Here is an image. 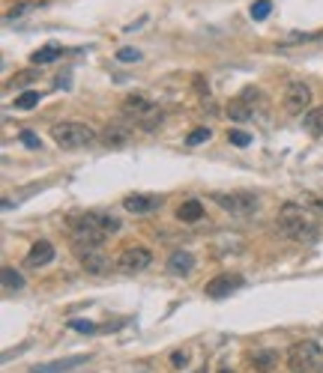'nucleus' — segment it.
Masks as SVG:
<instances>
[{
	"label": "nucleus",
	"instance_id": "32",
	"mask_svg": "<svg viewBox=\"0 0 323 373\" xmlns=\"http://www.w3.org/2000/svg\"><path fill=\"white\" fill-rule=\"evenodd\" d=\"M219 373H233V370H228V367H221V370H219Z\"/></svg>",
	"mask_w": 323,
	"mask_h": 373
},
{
	"label": "nucleus",
	"instance_id": "33",
	"mask_svg": "<svg viewBox=\"0 0 323 373\" xmlns=\"http://www.w3.org/2000/svg\"><path fill=\"white\" fill-rule=\"evenodd\" d=\"M317 206H320V212H323V197H320V200H317Z\"/></svg>",
	"mask_w": 323,
	"mask_h": 373
},
{
	"label": "nucleus",
	"instance_id": "16",
	"mask_svg": "<svg viewBox=\"0 0 323 373\" xmlns=\"http://www.w3.org/2000/svg\"><path fill=\"white\" fill-rule=\"evenodd\" d=\"M177 218H180L183 224H198L200 218H204V203L200 200H186L177 206Z\"/></svg>",
	"mask_w": 323,
	"mask_h": 373
},
{
	"label": "nucleus",
	"instance_id": "6",
	"mask_svg": "<svg viewBox=\"0 0 323 373\" xmlns=\"http://www.w3.org/2000/svg\"><path fill=\"white\" fill-rule=\"evenodd\" d=\"M213 203L225 209L228 216H237V218H246L261 206L258 195H252V191H216Z\"/></svg>",
	"mask_w": 323,
	"mask_h": 373
},
{
	"label": "nucleus",
	"instance_id": "3",
	"mask_svg": "<svg viewBox=\"0 0 323 373\" xmlns=\"http://www.w3.org/2000/svg\"><path fill=\"white\" fill-rule=\"evenodd\" d=\"M123 114L135 122L138 129H144V132H153V129H159L162 126V108L156 105L153 99H147L144 93H135V96H129L126 101H123Z\"/></svg>",
	"mask_w": 323,
	"mask_h": 373
},
{
	"label": "nucleus",
	"instance_id": "34",
	"mask_svg": "<svg viewBox=\"0 0 323 373\" xmlns=\"http://www.w3.org/2000/svg\"><path fill=\"white\" fill-rule=\"evenodd\" d=\"M195 373H207V370H195Z\"/></svg>",
	"mask_w": 323,
	"mask_h": 373
},
{
	"label": "nucleus",
	"instance_id": "18",
	"mask_svg": "<svg viewBox=\"0 0 323 373\" xmlns=\"http://www.w3.org/2000/svg\"><path fill=\"white\" fill-rule=\"evenodd\" d=\"M63 57V48L60 45H46V48H39V51H33V63L36 66H48V63H54V60H60Z\"/></svg>",
	"mask_w": 323,
	"mask_h": 373
},
{
	"label": "nucleus",
	"instance_id": "2",
	"mask_svg": "<svg viewBox=\"0 0 323 373\" xmlns=\"http://www.w3.org/2000/svg\"><path fill=\"white\" fill-rule=\"evenodd\" d=\"M278 230H282L287 239L296 242H311L317 239V221L308 216V209H303L299 203H284L278 209Z\"/></svg>",
	"mask_w": 323,
	"mask_h": 373
},
{
	"label": "nucleus",
	"instance_id": "25",
	"mask_svg": "<svg viewBox=\"0 0 323 373\" xmlns=\"http://www.w3.org/2000/svg\"><path fill=\"white\" fill-rule=\"evenodd\" d=\"M270 13H273V0H258V3L252 6V18L254 21H263Z\"/></svg>",
	"mask_w": 323,
	"mask_h": 373
},
{
	"label": "nucleus",
	"instance_id": "15",
	"mask_svg": "<svg viewBox=\"0 0 323 373\" xmlns=\"http://www.w3.org/2000/svg\"><path fill=\"white\" fill-rule=\"evenodd\" d=\"M168 269H171V275H192V269H195V257L188 254V251H174L168 257Z\"/></svg>",
	"mask_w": 323,
	"mask_h": 373
},
{
	"label": "nucleus",
	"instance_id": "12",
	"mask_svg": "<svg viewBox=\"0 0 323 373\" xmlns=\"http://www.w3.org/2000/svg\"><path fill=\"white\" fill-rule=\"evenodd\" d=\"M81 254V269L90 275H105L111 272V260L99 251V248H87V251H78Z\"/></svg>",
	"mask_w": 323,
	"mask_h": 373
},
{
	"label": "nucleus",
	"instance_id": "5",
	"mask_svg": "<svg viewBox=\"0 0 323 373\" xmlns=\"http://www.w3.org/2000/svg\"><path fill=\"white\" fill-rule=\"evenodd\" d=\"M51 138L60 150H81V146L96 143V132L84 126V122H54Z\"/></svg>",
	"mask_w": 323,
	"mask_h": 373
},
{
	"label": "nucleus",
	"instance_id": "31",
	"mask_svg": "<svg viewBox=\"0 0 323 373\" xmlns=\"http://www.w3.org/2000/svg\"><path fill=\"white\" fill-rule=\"evenodd\" d=\"M33 78H36V72H25V75H18L15 81H13V87H25V84H30Z\"/></svg>",
	"mask_w": 323,
	"mask_h": 373
},
{
	"label": "nucleus",
	"instance_id": "19",
	"mask_svg": "<svg viewBox=\"0 0 323 373\" xmlns=\"http://www.w3.org/2000/svg\"><path fill=\"white\" fill-rule=\"evenodd\" d=\"M228 117H231V120H237V122H249V120L254 117V108H249L246 101H242V99L237 96V99H233L231 105H228Z\"/></svg>",
	"mask_w": 323,
	"mask_h": 373
},
{
	"label": "nucleus",
	"instance_id": "26",
	"mask_svg": "<svg viewBox=\"0 0 323 373\" xmlns=\"http://www.w3.org/2000/svg\"><path fill=\"white\" fill-rule=\"evenodd\" d=\"M18 138H21V143H25V146H27V150H39V146H42V141H39V134H36V132H30V129H25V132H21V134H18Z\"/></svg>",
	"mask_w": 323,
	"mask_h": 373
},
{
	"label": "nucleus",
	"instance_id": "28",
	"mask_svg": "<svg viewBox=\"0 0 323 373\" xmlns=\"http://www.w3.org/2000/svg\"><path fill=\"white\" fill-rule=\"evenodd\" d=\"M69 329H75V332H84V335H93L99 325L96 323H90V320H69Z\"/></svg>",
	"mask_w": 323,
	"mask_h": 373
},
{
	"label": "nucleus",
	"instance_id": "9",
	"mask_svg": "<svg viewBox=\"0 0 323 373\" xmlns=\"http://www.w3.org/2000/svg\"><path fill=\"white\" fill-rule=\"evenodd\" d=\"M162 206V197L159 195H129L123 197V209L132 212V216H150Z\"/></svg>",
	"mask_w": 323,
	"mask_h": 373
},
{
	"label": "nucleus",
	"instance_id": "10",
	"mask_svg": "<svg viewBox=\"0 0 323 373\" xmlns=\"http://www.w3.org/2000/svg\"><path fill=\"white\" fill-rule=\"evenodd\" d=\"M240 287H242V278L228 272V275H219V278L209 281V284H207V296L209 299H228L231 293H237Z\"/></svg>",
	"mask_w": 323,
	"mask_h": 373
},
{
	"label": "nucleus",
	"instance_id": "4",
	"mask_svg": "<svg viewBox=\"0 0 323 373\" xmlns=\"http://www.w3.org/2000/svg\"><path fill=\"white\" fill-rule=\"evenodd\" d=\"M284 361L291 373H317L323 365V349L315 341H299L287 349Z\"/></svg>",
	"mask_w": 323,
	"mask_h": 373
},
{
	"label": "nucleus",
	"instance_id": "22",
	"mask_svg": "<svg viewBox=\"0 0 323 373\" xmlns=\"http://www.w3.org/2000/svg\"><path fill=\"white\" fill-rule=\"evenodd\" d=\"M240 99L246 101L249 108H261V105H263V93H261L258 87H246V90H242V93H240Z\"/></svg>",
	"mask_w": 323,
	"mask_h": 373
},
{
	"label": "nucleus",
	"instance_id": "13",
	"mask_svg": "<svg viewBox=\"0 0 323 373\" xmlns=\"http://www.w3.org/2000/svg\"><path fill=\"white\" fill-rule=\"evenodd\" d=\"M278 349H254V353L249 356V367L254 373H270L275 365H278Z\"/></svg>",
	"mask_w": 323,
	"mask_h": 373
},
{
	"label": "nucleus",
	"instance_id": "24",
	"mask_svg": "<svg viewBox=\"0 0 323 373\" xmlns=\"http://www.w3.org/2000/svg\"><path fill=\"white\" fill-rule=\"evenodd\" d=\"M228 143H233V146H240V150H242V146L252 143V134L242 132V129H231V132H228Z\"/></svg>",
	"mask_w": 323,
	"mask_h": 373
},
{
	"label": "nucleus",
	"instance_id": "21",
	"mask_svg": "<svg viewBox=\"0 0 323 373\" xmlns=\"http://www.w3.org/2000/svg\"><path fill=\"white\" fill-rule=\"evenodd\" d=\"M39 99H42V93H36V90H27V93H21V96L15 99V111H30V108H36Z\"/></svg>",
	"mask_w": 323,
	"mask_h": 373
},
{
	"label": "nucleus",
	"instance_id": "8",
	"mask_svg": "<svg viewBox=\"0 0 323 373\" xmlns=\"http://www.w3.org/2000/svg\"><path fill=\"white\" fill-rule=\"evenodd\" d=\"M282 101H284L287 114H303V111H311V90H308V84H303V81L287 84Z\"/></svg>",
	"mask_w": 323,
	"mask_h": 373
},
{
	"label": "nucleus",
	"instance_id": "35",
	"mask_svg": "<svg viewBox=\"0 0 323 373\" xmlns=\"http://www.w3.org/2000/svg\"><path fill=\"white\" fill-rule=\"evenodd\" d=\"M317 373H323V365H320V370H317Z\"/></svg>",
	"mask_w": 323,
	"mask_h": 373
},
{
	"label": "nucleus",
	"instance_id": "27",
	"mask_svg": "<svg viewBox=\"0 0 323 373\" xmlns=\"http://www.w3.org/2000/svg\"><path fill=\"white\" fill-rule=\"evenodd\" d=\"M209 129H195V132H188V138H186V143L188 146H198V143H204V141H209Z\"/></svg>",
	"mask_w": 323,
	"mask_h": 373
},
{
	"label": "nucleus",
	"instance_id": "14",
	"mask_svg": "<svg viewBox=\"0 0 323 373\" xmlns=\"http://www.w3.org/2000/svg\"><path fill=\"white\" fill-rule=\"evenodd\" d=\"M90 361V356H72V358H60V361H51V365H39L33 367L30 373H69L75 367H81Z\"/></svg>",
	"mask_w": 323,
	"mask_h": 373
},
{
	"label": "nucleus",
	"instance_id": "7",
	"mask_svg": "<svg viewBox=\"0 0 323 373\" xmlns=\"http://www.w3.org/2000/svg\"><path fill=\"white\" fill-rule=\"evenodd\" d=\"M150 266H153V251H150V248H141V245L126 248V251L117 257V269H120V272H126V275H138V272H144V269H150Z\"/></svg>",
	"mask_w": 323,
	"mask_h": 373
},
{
	"label": "nucleus",
	"instance_id": "20",
	"mask_svg": "<svg viewBox=\"0 0 323 373\" xmlns=\"http://www.w3.org/2000/svg\"><path fill=\"white\" fill-rule=\"evenodd\" d=\"M0 278H4V287L6 290H25V278H21V272H15L13 266H4Z\"/></svg>",
	"mask_w": 323,
	"mask_h": 373
},
{
	"label": "nucleus",
	"instance_id": "29",
	"mask_svg": "<svg viewBox=\"0 0 323 373\" xmlns=\"http://www.w3.org/2000/svg\"><path fill=\"white\" fill-rule=\"evenodd\" d=\"M117 60L120 63H138L141 60V51L138 48H120L117 51Z\"/></svg>",
	"mask_w": 323,
	"mask_h": 373
},
{
	"label": "nucleus",
	"instance_id": "17",
	"mask_svg": "<svg viewBox=\"0 0 323 373\" xmlns=\"http://www.w3.org/2000/svg\"><path fill=\"white\" fill-rule=\"evenodd\" d=\"M303 129H305L308 134H315V138H320V134H323V105H320V108L305 111V117H303Z\"/></svg>",
	"mask_w": 323,
	"mask_h": 373
},
{
	"label": "nucleus",
	"instance_id": "23",
	"mask_svg": "<svg viewBox=\"0 0 323 373\" xmlns=\"http://www.w3.org/2000/svg\"><path fill=\"white\" fill-rule=\"evenodd\" d=\"M126 141H129V132H123V129H108L105 132L108 146H126Z\"/></svg>",
	"mask_w": 323,
	"mask_h": 373
},
{
	"label": "nucleus",
	"instance_id": "30",
	"mask_svg": "<svg viewBox=\"0 0 323 373\" xmlns=\"http://www.w3.org/2000/svg\"><path fill=\"white\" fill-rule=\"evenodd\" d=\"M171 367H174V370H186V367H188V356L183 353V349L171 353Z\"/></svg>",
	"mask_w": 323,
	"mask_h": 373
},
{
	"label": "nucleus",
	"instance_id": "11",
	"mask_svg": "<svg viewBox=\"0 0 323 373\" xmlns=\"http://www.w3.org/2000/svg\"><path fill=\"white\" fill-rule=\"evenodd\" d=\"M51 260H54V245L48 239H39V242L30 245V251L25 257V266L27 269H42V266H48Z\"/></svg>",
	"mask_w": 323,
	"mask_h": 373
},
{
	"label": "nucleus",
	"instance_id": "1",
	"mask_svg": "<svg viewBox=\"0 0 323 373\" xmlns=\"http://www.w3.org/2000/svg\"><path fill=\"white\" fill-rule=\"evenodd\" d=\"M69 230L75 236V248L87 251V248H102L105 236L120 230V218L105 216V212H72L69 216Z\"/></svg>",
	"mask_w": 323,
	"mask_h": 373
}]
</instances>
